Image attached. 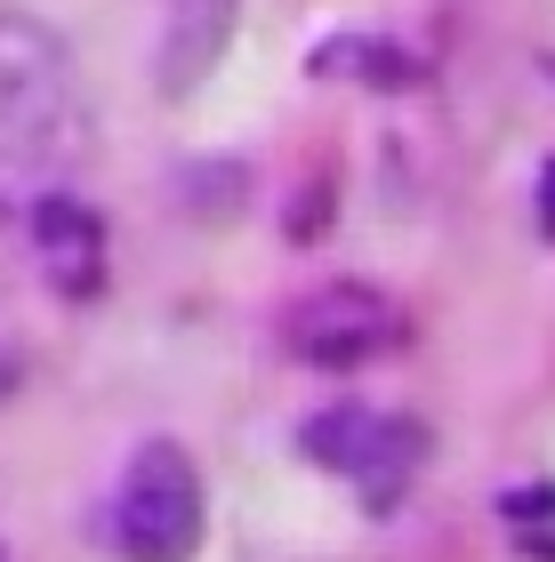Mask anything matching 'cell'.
<instances>
[{"label":"cell","instance_id":"cell-1","mask_svg":"<svg viewBox=\"0 0 555 562\" xmlns=\"http://www.w3.org/2000/svg\"><path fill=\"white\" fill-rule=\"evenodd\" d=\"M89 89L73 48L41 16L0 9V217L65 193V177L89 161Z\"/></svg>","mask_w":555,"mask_h":562},{"label":"cell","instance_id":"cell-2","mask_svg":"<svg viewBox=\"0 0 555 562\" xmlns=\"http://www.w3.org/2000/svg\"><path fill=\"white\" fill-rule=\"evenodd\" d=\"M201 474L178 442H137L113 491V554L121 562H186L201 547Z\"/></svg>","mask_w":555,"mask_h":562},{"label":"cell","instance_id":"cell-3","mask_svg":"<svg viewBox=\"0 0 555 562\" xmlns=\"http://www.w3.org/2000/svg\"><path fill=\"white\" fill-rule=\"evenodd\" d=\"M298 450H307L322 474H338L346 491L395 498L402 482L426 467V426L387 411V402H331V411H314L298 426Z\"/></svg>","mask_w":555,"mask_h":562},{"label":"cell","instance_id":"cell-4","mask_svg":"<svg viewBox=\"0 0 555 562\" xmlns=\"http://www.w3.org/2000/svg\"><path fill=\"white\" fill-rule=\"evenodd\" d=\"M282 338H290L298 362L355 370V362H370V353L402 346V314H395V297L363 290V281H331V290H314V297H298V305H290Z\"/></svg>","mask_w":555,"mask_h":562},{"label":"cell","instance_id":"cell-5","mask_svg":"<svg viewBox=\"0 0 555 562\" xmlns=\"http://www.w3.org/2000/svg\"><path fill=\"white\" fill-rule=\"evenodd\" d=\"M162 9H169L162 89H169V97H186L201 72L218 65V48H225V33H234V16H242V0H162Z\"/></svg>","mask_w":555,"mask_h":562},{"label":"cell","instance_id":"cell-6","mask_svg":"<svg viewBox=\"0 0 555 562\" xmlns=\"http://www.w3.org/2000/svg\"><path fill=\"white\" fill-rule=\"evenodd\" d=\"M33 241H41V258H48V273H57L65 290H89L97 281V217L73 193H57V201L33 210Z\"/></svg>","mask_w":555,"mask_h":562}]
</instances>
